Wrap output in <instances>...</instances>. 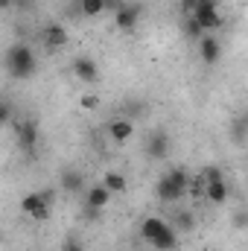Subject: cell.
<instances>
[{"label":"cell","mask_w":248,"mask_h":251,"mask_svg":"<svg viewBox=\"0 0 248 251\" xmlns=\"http://www.w3.org/2000/svg\"><path fill=\"white\" fill-rule=\"evenodd\" d=\"M3 67L12 79H29L38 67V59H35L29 44H12L3 56Z\"/></svg>","instance_id":"obj_1"},{"label":"cell","mask_w":248,"mask_h":251,"mask_svg":"<svg viewBox=\"0 0 248 251\" xmlns=\"http://www.w3.org/2000/svg\"><path fill=\"white\" fill-rule=\"evenodd\" d=\"M187 181H190V173H187V170H170L167 176L158 178V184H155V196H158L164 204L181 201V199L187 196Z\"/></svg>","instance_id":"obj_2"},{"label":"cell","mask_w":248,"mask_h":251,"mask_svg":"<svg viewBox=\"0 0 248 251\" xmlns=\"http://www.w3.org/2000/svg\"><path fill=\"white\" fill-rule=\"evenodd\" d=\"M56 193L53 190H41V193H26L21 196V213L35 219V222H47L50 219V204H53Z\"/></svg>","instance_id":"obj_3"},{"label":"cell","mask_w":248,"mask_h":251,"mask_svg":"<svg viewBox=\"0 0 248 251\" xmlns=\"http://www.w3.org/2000/svg\"><path fill=\"white\" fill-rule=\"evenodd\" d=\"M12 131H15L18 149H24L26 155L38 146V123H35V120H15V123H12Z\"/></svg>","instance_id":"obj_4"},{"label":"cell","mask_w":248,"mask_h":251,"mask_svg":"<svg viewBox=\"0 0 248 251\" xmlns=\"http://www.w3.org/2000/svg\"><path fill=\"white\" fill-rule=\"evenodd\" d=\"M137 21H140V6L137 3H123L114 12V26L120 32H134L137 29Z\"/></svg>","instance_id":"obj_5"},{"label":"cell","mask_w":248,"mask_h":251,"mask_svg":"<svg viewBox=\"0 0 248 251\" xmlns=\"http://www.w3.org/2000/svg\"><path fill=\"white\" fill-rule=\"evenodd\" d=\"M70 67H73V76H76L79 82H85V85L99 82V67H97V62H94L91 56H76Z\"/></svg>","instance_id":"obj_6"},{"label":"cell","mask_w":248,"mask_h":251,"mask_svg":"<svg viewBox=\"0 0 248 251\" xmlns=\"http://www.w3.org/2000/svg\"><path fill=\"white\" fill-rule=\"evenodd\" d=\"M198 56H201L204 64L219 62V59H222V44H219V38H216V35H201V38H198Z\"/></svg>","instance_id":"obj_7"},{"label":"cell","mask_w":248,"mask_h":251,"mask_svg":"<svg viewBox=\"0 0 248 251\" xmlns=\"http://www.w3.org/2000/svg\"><path fill=\"white\" fill-rule=\"evenodd\" d=\"M108 137H111L117 146H125V143L134 137V123H131V120H125V117L111 120V123H108Z\"/></svg>","instance_id":"obj_8"},{"label":"cell","mask_w":248,"mask_h":251,"mask_svg":"<svg viewBox=\"0 0 248 251\" xmlns=\"http://www.w3.org/2000/svg\"><path fill=\"white\" fill-rule=\"evenodd\" d=\"M41 41H44L47 50H62L64 44H67V29H64L62 24H47L44 32H41Z\"/></svg>","instance_id":"obj_9"},{"label":"cell","mask_w":248,"mask_h":251,"mask_svg":"<svg viewBox=\"0 0 248 251\" xmlns=\"http://www.w3.org/2000/svg\"><path fill=\"white\" fill-rule=\"evenodd\" d=\"M167 225H170V222H167V219H161V216H146V219L140 222V237L152 246V243L164 234V228H167Z\"/></svg>","instance_id":"obj_10"},{"label":"cell","mask_w":248,"mask_h":251,"mask_svg":"<svg viewBox=\"0 0 248 251\" xmlns=\"http://www.w3.org/2000/svg\"><path fill=\"white\" fill-rule=\"evenodd\" d=\"M85 204H88L91 210H105V207L111 204V193L102 187V184H94V187L85 190Z\"/></svg>","instance_id":"obj_11"},{"label":"cell","mask_w":248,"mask_h":251,"mask_svg":"<svg viewBox=\"0 0 248 251\" xmlns=\"http://www.w3.org/2000/svg\"><path fill=\"white\" fill-rule=\"evenodd\" d=\"M228 196H231V187H228L225 178H219V181H207V184H204V199H207L210 204H225Z\"/></svg>","instance_id":"obj_12"},{"label":"cell","mask_w":248,"mask_h":251,"mask_svg":"<svg viewBox=\"0 0 248 251\" xmlns=\"http://www.w3.org/2000/svg\"><path fill=\"white\" fill-rule=\"evenodd\" d=\"M146 155L149 158H167L170 155V137L164 134V131H155L152 137H149V146H146Z\"/></svg>","instance_id":"obj_13"},{"label":"cell","mask_w":248,"mask_h":251,"mask_svg":"<svg viewBox=\"0 0 248 251\" xmlns=\"http://www.w3.org/2000/svg\"><path fill=\"white\" fill-rule=\"evenodd\" d=\"M102 187L108 190L111 196H117V193H125L128 181H125V176L120 173V170H108V173L102 176Z\"/></svg>","instance_id":"obj_14"},{"label":"cell","mask_w":248,"mask_h":251,"mask_svg":"<svg viewBox=\"0 0 248 251\" xmlns=\"http://www.w3.org/2000/svg\"><path fill=\"white\" fill-rule=\"evenodd\" d=\"M190 18L198 24V29H201V32H213V29H219V26L225 24L219 12H210V15H190Z\"/></svg>","instance_id":"obj_15"},{"label":"cell","mask_w":248,"mask_h":251,"mask_svg":"<svg viewBox=\"0 0 248 251\" xmlns=\"http://www.w3.org/2000/svg\"><path fill=\"white\" fill-rule=\"evenodd\" d=\"M62 190H64V193H82V190H85L82 173H76V170H67V173H62Z\"/></svg>","instance_id":"obj_16"},{"label":"cell","mask_w":248,"mask_h":251,"mask_svg":"<svg viewBox=\"0 0 248 251\" xmlns=\"http://www.w3.org/2000/svg\"><path fill=\"white\" fill-rule=\"evenodd\" d=\"M187 196L190 199H204V178L201 176H190V181H187Z\"/></svg>","instance_id":"obj_17"},{"label":"cell","mask_w":248,"mask_h":251,"mask_svg":"<svg viewBox=\"0 0 248 251\" xmlns=\"http://www.w3.org/2000/svg\"><path fill=\"white\" fill-rule=\"evenodd\" d=\"M79 9L88 15V18H97L105 12V0H79Z\"/></svg>","instance_id":"obj_18"},{"label":"cell","mask_w":248,"mask_h":251,"mask_svg":"<svg viewBox=\"0 0 248 251\" xmlns=\"http://www.w3.org/2000/svg\"><path fill=\"white\" fill-rule=\"evenodd\" d=\"M99 102H102V100H99L97 94H82V97H79V108H82V111H97Z\"/></svg>","instance_id":"obj_19"},{"label":"cell","mask_w":248,"mask_h":251,"mask_svg":"<svg viewBox=\"0 0 248 251\" xmlns=\"http://www.w3.org/2000/svg\"><path fill=\"white\" fill-rule=\"evenodd\" d=\"M198 176H201V178H204V184H207V181H219V178H225V176H222V170H219V167H204V170H201V173H198Z\"/></svg>","instance_id":"obj_20"},{"label":"cell","mask_w":248,"mask_h":251,"mask_svg":"<svg viewBox=\"0 0 248 251\" xmlns=\"http://www.w3.org/2000/svg\"><path fill=\"white\" fill-rule=\"evenodd\" d=\"M6 123H12V105H9L6 100H0V128Z\"/></svg>","instance_id":"obj_21"},{"label":"cell","mask_w":248,"mask_h":251,"mask_svg":"<svg viewBox=\"0 0 248 251\" xmlns=\"http://www.w3.org/2000/svg\"><path fill=\"white\" fill-rule=\"evenodd\" d=\"M184 32L190 35V38H201V35H204V32L198 29V24H196V21H193L190 15H187V26H184Z\"/></svg>","instance_id":"obj_22"},{"label":"cell","mask_w":248,"mask_h":251,"mask_svg":"<svg viewBox=\"0 0 248 251\" xmlns=\"http://www.w3.org/2000/svg\"><path fill=\"white\" fill-rule=\"evenodd\" d=\"M175 219H178V228H181V231H190V228H193V213H178Z\"/></svg>","instance_id":"obj_23"},{"label":"cell","mask_w":248,"mask_h":251,"mask_svg":"<svg viewBox=\"0 0 248 251\" xmlns=\"http://www.w3.org/2000/svg\"><path fill=\"white\" fill-rule=\"evenodd\" d=\"M62 251H85V249H82V246H79L76 240H67V243L62 246Z\"/></svg>","instance_id":"obj_24"},{"label":"cell","mask_w":248,"mask_h":251,"mask_svg":"<svg viewBox=\"0 0 248 251\" xmlns=\"http://www.w3.org/2000/svg\"><path fill=\"white\" fill-rule=\"evenodd\" d=\"M120 6H123V0H105V9H108V12H117Z\"/></svg>","instance_id":"obj_25"},{"label":"cell","mask_w":248,"mask_h":251,"mask_svg":"<svg viewBox=\"0 0 248 251\" xmlns=\"http://www.w3.org/2000/svg\"><path fill=\"white\" fill-rule=\"evenodd\" d=\"M15 6V0H0V12H6V9H12Z\"/></svg>","instance_id":"obj_26"},{"label":"cell","mask_w":248,"mask_h":251,"mask_svg":"<svg viewBox=\"0 0 248 251\" xmlns=\"http://www.w3.org/2000/svg\"><path fill=\"white\" fill-rule=\"evenodd\" d=\"M193 3H196V0H184V3H181V6H184V15H190V12H193Z\"/></svg>","instance_id":"obj_27"}]
</instances>
